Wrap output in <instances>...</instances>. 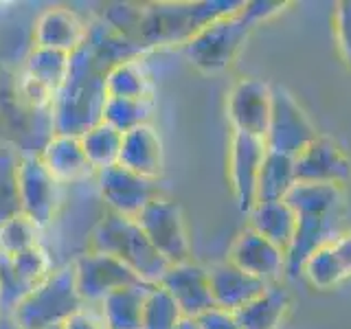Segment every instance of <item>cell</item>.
Segmentation results:
<instances>
[{"instance_id":"1","label":"cell","mask_w":351,"mask_h":329,"mask_svg":"<svg viewBox=\"0 0 351 329\" xmlns=\"http://www.w3.org/2000/svg\"><path fill=\"white\" fill-rule=\"evenodd\" d=\"M246 0H200V3H114L101 18L149 53L160 47H184L208 22L239 9Z\"/></svg>"},{"instance_id":"2","label":"cell","mask_w":351,"mask_h":329,"mask_svg":"<svg viewBox=\"0 0 351 329\" xmlns=\"http://www.w3.org/2000/svg\"><path fill=\"white\" fill-rule=\"evenodd\" d=\"M285 202L296 213V230L285 252V277L296 279L312 252L332 244L343 233L345 186L296 182Z\"/></svg>"},{"instance_id":"3","label":"cell","mask_w":351,"mask_h":329,"mask_svg":"<svg viewBox=\"0 0 351 329\" xmlns=\"http://www.w3.org/2000/svg\"><path fill=\"white\" fill-rule=\"evenodd\" d=\"M108 69L86 47L71 55V69L62 88L55 93L51 108L53 134L82 136L93 125L101 123L106 106Z\"/></svg>"},{"instance_id":"4","label":"cell","mask_w":351,"mask_h":329,"mask_svg":"<svg viewBox=\"0 0 351 329\" xmlns=\"http://www.w3.org/2000/svg\"><path fill=\"white\" fill-rule=\"evenodd\" d=\"M285 7L288 3H279V0L244 3L239 9L208 22L197 36L186 42L182 47L184 58L191 62L193 69L204 75L224 73L237 60L241 47L255 27L281 14Z\"/></svg>"},{"instance_id":"5","label":"cell","mask_w":351,"mask_h":329,"mask_svg":"<svg viewBox=\"0 0 351 329\" xmlns=\"http://www.w3.org/2000/svg\"><path fill=\"white\" fill-rule=\"evenodd\" d=\"M90 250L114 257L149 285H158L169 268L160 252L149 244L136 219L112 211H106V215L95 226Z\"/></svg>"},{"instance_id":"6","label":"cell","mask_w":351,"mask_h":329,"mask_svg":"<svg viewBox=\"0 0 351 329\" xmlns=\"http://www.w3.org/2000/svg\"><path fill=\"white\" fill-rule=\"evenodd\" d=\"M82 307L84 301L77 292L75 270L73 263H69L55 268L47 281L29 292L27 299L16 307L14 318L25 329H53L62 327Z\"/></svg>"},{"instance_id":"7","label":"cell","mask_w":351,"mask_h":329,"mask_svg":"<svg viewBox=\"0 0 351 329\" xmlns=\"http://www.w3.org/2000/svg\"><path fill=\"white\" fill-rule=\"evenodd\" d=\"M134 219L149 239V244L160 252V257L169 266L193 259L182 206L176 200L158 195Z\"/></svg>"},{"instance_id":"8","label":"cell","mask_w":351,"mask_h":329,"mask_svg":"<svg viewBox=\"0 0 351 329\" xmlns=\"http://www.w3.org/2000/svg\"><path fill=\"white\" fill-rule=\"evenodd\" d=\"M318 138V132L307 117L296 97L279 84H272V110L268 132L263 136L266 149L296 158L299 154Z\"/></svg>"},{"instance_id":"9","label":"cell","mask_w":351,"mask_h":329,"mask_svg":"<svg viewBox=\"0 0 351 329\" xmlns=\"http://www.w3.org/2000/svg\"><path fill=\"white\" fill-rule=\"evenodd\" d=\"M75 283L84 305H99L108 294L128 285L145 283L141 281L128 266L104 252L88 250L73 261Z\"/></svg>"},{"instance_id":"10","label":"cell","mask_w":351,"mask_h":329,"mask_svg":"<svg viewBox=\"0 0 351 329\" xmlns=\"http://www.w3.org/2000/svg\"><path fill=\"white\" fill-rule=\"evenodd\" d=\"M62 202V184L44 167L38 151H22L20 160V204L42 230L58 215Z\"/></svg>"},{"instance_id":"11","label":"cell","mask_w":351,"mask_h":329,"mask_svg":"<svg viewBox=\"0 0 351 329\" xmlns=\"http://www.w3.org/2000/svg\"><path fill=\"white\" fill-rule=\"evenodd\" d=\"M272 110V84L259 77H244L233 84L226 99V114L233 132L263 138Z\"/></svg>"},{"instance_id":"12","label":"cell","mask_w":351,"mask_h":329,"mask_svg":"<svg viewBox=\"0 0 351 329\" xmlns=\"http://www.w3.org/2000/svg\"><path fill=\"white\" fill-rule=\"evenodd\" d=\"M97 186L108 211L125 217H136L152 200L162 195L156 180L143 178L121 164H112V167L99 171Z\"/></svg>"},{"instance_id":"13","label":"cell","mask_w":351,"mask_h":329,"mask_svg":"<svg viewBox=\"0 0 351 329\" xmlns=\"http://www.w3.org/2000/svg\"><path fill=\"white\" fill-rule=\"evenodd\" d=\"M263 156H266L263 138L233 132L228 154V178L233 186L235 204L244 215H248L257 204V180Z\"/></svg>"},{"instance_id":"14","label":"cell","mask_w":351,"mask_h":329,"mask_svg":"<svg viewBox=\"0 0 351 329\" xmlns=\"http://www.w3.org/2000/svg\"><path fill=\"white\" fill-rule=\"evenodd\" d=\"M294 175L296 182L345 186L351 178V158L334 138L318 134L294 158Z\"/></svg>"},{"instance_id":"15","label":"cell","mask_w":351,"mask_h":329,"mask_svg":"<svg viewBox=\"0 0 351 329\" xmlns=\"http://www.w3.org/2000/svg\"><path fill=\"white\" fill-rule=\"evenodd\" d=\"M158 285L171 294L184 318H200L215 307L211 283H208V268L193 259L169 266Z\"/></svg>"},{"instance_id":"16","label":"cell","mask_w":351,"mask_h":329,"mask_svg":"<svg viewBox=\"0 0 351 329\" xmlns=\"http://www.w3.org/2000/svg\"><path fill=\"white\" fill-rule=\"evenodd\" d=\"M226 259L268 285L281 283L285 277V252L250 226L241 228L237 233Z\"/></svg>"},{"instance_id":"17","label":"cell","mask_w":351,"mask_h":329,"mask_svg":"<svg viewBox=\"0 0 351 329\" xmlns=\"http://www.w3.org/2000/svg\"><path fill=\"white\" fill-rule=\"evenodd\" d=\"M88 22L69 7H49L36 18L33 25V47L53 49L73 55L86 44Z\"/></svg>"},{"instance_id":"18","label":"cell","mask_w":351,"mask_h":329,"mask_svg":"<svg viewBox=\"0 0 351 329\" xmlns=\"http://www.w3.org/2000/svg\"><path fill=\"white\" fill-rule=\"evenodd\" d=\"M208 283H211V296L217 310L235 314L246 303L268 288V283L259 281L257 277L237 268L228 259L217 261L208 266Z\"/></svg>"},{"instance_id":"19","label":"cell","mask_w":351,"mask_h":329,"mask_svg":"<svg viewBox=\"0 0 351 329\" xmlns=\"http://www.w3.org/2000/svg\"><path fill=\"white\" fill-rule=\"evenodd\" d=\"M119 164L143 178L158 182L165 173V147L156 127L145 123L125 132L121 141Z\"/></svg>"},{"instance_id":"20","label":"cell","mask_w":351,"mask_h":329,"mask_svg":"<svg viewBox=\"0 0 351 329\" xmlns=\"http://www.w3.org/2000/svg\"><path fill=\"white\" fill-rule=\"evenodd\" d=\"M38 156L62 186L97 178V171L84 154L80 136L51 134L44 147L38 151Z\"/></svg>"},{"instance_id":"21","label":"cell","mask_w":351,"mask_h":329,"mask_svg":"<svg viewBox=\"0 0 351 329\" xmlns=\"http://www.w3.org/2000/svg\"><path fill=\"white\" fill-rule=\"evenodd\" d=\"M86 47L93 51L99 64H104L108 71L117 64L145 58L149 53L147 49H143L141 44L132 42L130 38L123 36V33H119L114 27H110L101 16L88 22Z\"/></svg>"},{"instance_id":"22","label":"cell","mask_w":351,"mask_h":329,"mask_svg":"<svg viewBox=\"0 0 351 329\" xmlns=\"http://www.w3.org/2000/svg\"><path fill=\"white\" fill-rule=\"evenodd\" d=\"M252 230H257L261 237L272 241L274 246L288 252L294 230H296V213L285 200L277 202H257L252 211L246 215Z\"/></svg>"},{"instance_id":"23","label":"cell","mask_w":351,"mask_h":329,"mask_svg":"<svg viewBox=\"0 0 351 329\" xmlns=\"http://www.w3.org/2000/svg\"><path fill=\"white\" fill-rule=\"evenodd\" d=\"M290 310V294L281 283H270L257 299L235 312L241 329H279Z\"/></svg>"},{"instance_id":"24","label":"cell","mask_w":351,"mask_h":329,"mask_svg":"<svg viewBox=\"0 0 351 329\" xmlns=\"http://www.w3.org/2000/svg\"><path fill=\"white\" fill-rule=\"evenodd\" d=\"M152 290L149 283H136L121 288L99 303L106 323L110 329H141L143 318V305H145V296Z\"/></svg>"},{"instance_id":"25","label":"cell","mask_w":351,"mask_h":329,"mask_svg":"<svg viewBox=\"0 0 351 329\" xmlns=\"http://www.w3.org/2000/svg\"><path fill=\"white\" fill-rule=\"evenodd\" d=\"M106 93L123 99H154V82L145 58L112 66L106 75Z\"/></svg>"},{"instance_id":"26","label":"cell","mask_w":351,"mask_h":329,"mask_svg":"<svg viewBox=\"0 0 351 329\" xmlns=\"http://www.w3.org/2000/svg\"><path fill=\"white\" fill-rule=\"evenodd\" d=\"M296 184L294 175V158L266 149L259 180H257V202H277L285 200V195Z\"/></svg>"},{"instance_id":"27","label":"cell","mask_w":351,"mask_h":329,"mask_svg":"<svg viewBox=\"0 0 351 329\" xmlns=\"http://www.w3.org/2000/svg\"><path fill=\"white\" fill-rule=\"evenodd\" d=\"M22 151L9 141H0V224L22 213L20 204Z\"/></svg>"},{"instance_id":"28","label":"cell","mask_w":351,"mask_h":329,"mask_svg":"<svg viewBox=\"0 0 351 329\" xmlns=\"http://www.w3.org/2000/svg\"><path fill=\"white\" fill-rule=\"evenodd\" d=\"M71 69V55L53 49H42V47H31V51L25 58V66L22 73H27L42 86H47L49 90L58 93L66 75Z\"/></svg>"},{"instance_id":"29","label":"cell","mask_w":351,"mask_h":329,"mask_svg":"<svg viewBox=\"0 0 351 329\" xmlns=\"http://www.w3.org/2000/svg\"><path fill=\"white\" fill-rule=\"evenodd\" d=\"M82 147L86 158L90 160L93 169L99 173L112 164H119V154H121V141H123V134L119 130H114L108 123H97L88 132L80 136Z\"/></svg>"},{"instance_id":"30","label":"cell","mask_w":351,"mask_h":329,"mask_svg":"<svg viewBox=\"0 0 351 329\" xmlns=\"http://www.w3.org/2000/svg\"><path fill=\"white\" fill-rule=\"evenodd\" d=\"M154 112V99H123V97H108L104 106L101 121L119 130L121 134L134 130L138 125L149 123Z\"/></svg>"},{"instance_id":"31","label":"cell","mask_w":351,"mask_h":329,"mask_svg":"<svg viewBox=\"0 0 351 329\" xmlns=\"http://www.w3.org/2000/svg\"><path fill=\"white\" fill-rule=\"evenodd\" d=\"M42 228L25 213L9 217L0 224V255L16 257L33 246L42 244Z\"/></svg>"},{"instance_id":"32","label":"cell","mask_w":351,"mask_h":329,"mask_svg":"<svg viewBox=\"0 0 351 329\" xmlns=\"http://www.w3.org/2000/svg\"><path fill=\"white\" fill-rule=\"evenodd\" d=\"M182 318L184 316L171 294L162 285H152L143 305L141 329H176Z\"/></svg>"},{"instance_id":"33","label":"cell","mask_w":351,"mask_h":329,"mask_svg":"<svg viewBox=\"0 0 351 329\" xmlns=\"http://www.w3.org/2000/svg\"><path fill=\"white\" fill-rule=\"evenodd\" d=\"M301 274L316 290H332L343 281H347L345 270H343V266H340L336 252L332 250L329 244L318 248L316 252H312V255L307 257V261L303 263Z\"/></svg>"},{"instance_id":"34","label":"cell","mask_w":351,"mask_h":329,"mask_svg":"<svg viewBox=\"0 0 351 329\" xmlns=\"http://www.w3.org/2000/svg\"><path fill=\"white\" fill-rule=\"evenodd\" d=\"M9 259H11V266H14L20 281L25 283L31 292L36 290L38 285H42L55 272L53 257L49 255V250L42 244L20 252V255H16V257H9Z\"/></svg>"},{"instance_id":"35","label":"cell","mask_w":351,"mask_h":329,"mask_svg":"<svg viewBox=\"0 0 351 329\" xmlns=\"http://www.w3.org/2000/svg\"><path fill=\"white\" fill-rule=\"evenodd\" d=\"M16 93H18L20 101L25 103L29 110H33V112H38V114H49V119H51L55 93L49 90L47 86H42L40 82H36L27 73H20L18 84H16Z\"/></svg>"},{"instance_id":"36","label":"cell","mask_w":351,"mask_h":329,"mask_svg":"<svg viewBox=\"0 0 351 329\" xmlns=\"http://www.w3.org/2000/svg\"><path fill=\"white\" fill-rule=\"evenodd\" d=\"M334 33H336V44H338L340 58H343L345 66L351 71V0L336 3Z\"/></svg>"},{"instance_id":"37","label":"cell","mask_w":351,"mask_h":329,"mask_svg":"<svg viewBox=\"0 0 351 329\" xmlns=\"http://www.w3.org/2000/svg\"><path fill=\"white\" fill-rule=\"evenodd\" d=\"M62 329H110L106 318L99 310V305H84L80 312H75Z\"/></svg>"},{"instance_id":"38","label":"cell","mask_w":351,"mask_h":329,"mask_svg":"<svg viewBox=\"0 0 351 329\" xmlns=\"http://www.w3.org/2000/svg\"><path fill=\"white\" fill-rule=\"evenodd\" d=\"M195 321H197V325H200V329H241L235 314L217 310V307L208 310L200 318H195Z\"/></svg>"},{"instance_id":"39","label":"cell","mask_w":351,"mask_h":329,"mask_svg":"<svg viewBox=\"0 0 351 329\" xmlns=\"http://www.w3.org/2000/svg\"><path fill=\"white\" fill-rule=\"evenodd\" d=\"M329 246H332V250L336 252L340 266L345 270V277L351 279V228L343 230Z\"/></svg>"},{"instance_id":"40","label":"cell","mask_w":351,"mask_h":329,"mask_svg":"<svg viewBox=\"0 0 351 329\" xmlns=\"http://www.w3.org/2000/svg\"><path fill=\"white\" fill-rule=\"evenodd\" d=\"M0 329H25V327L18 325L14 314H3V312H0Z\"/></svg>"},{"instance_id":"41","label":"cell","mask_w":351,"mask_h":329,"mask_svg":"<svg viewBox=\"0 0 351 329\" xmlns=\"http://www.w3.org/2000/svg\"><path fill=\"white\" fill-rule=\"evenodd\" d=\"M176 329H200V325H197L195 318H182Z\"/></svg>"},{"instance_id":"42","label":"cell","mask_w":351,"mask_h":329,"mask_svg":"<svg viewBox=\"0 0 351 329\" xmlns=\"http://www.w3.org/2000/svg\"><path fill=\"white\" fill-rule=\"evenodd\" d=\"M53 329H62V327H53Z\"/></svg>"}]
</instances>
